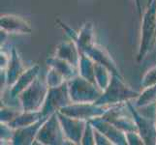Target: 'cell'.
I'll list each match as a JSON object with an SVG mask.
<instances>
[{
    "mask_svg": "<svg viewBox=\"0 0 156 145\" xmlns=\"http://www.w3.org/2000/svg\"><path fill=\"white\" fill-rule=\"evenodd\" d=\"M10 55L11 58H10L9 65L7 69L5 70L7 76V87L13 86L26 70L23 66V60H21L17 48L15 47H12V48H11Z\"/></svg>",
    "mask_w": 156,
    "mask_h": 145,
    "instance_id": "cell-15",
    "label": "cell"
},
{
    "mask_svg": "<svg viewBox=\"0 0 156 145\" xmlns=\"http://www.w3.org/2000/svg\"><path fill=\"white\" fill-rule=\"evenodd\" d=\"M156 43V0L147 6L142 18L141 40L137 53L140 63L147 57Z\"/></svg>",
    "mask_w": 156,
    "mask_h": 145,
    "instance_id": "cell-2",
    "label": "cell"
},
{
    "mask_svg": "<svg viewBox=\"0 0 156 145\" xmlns=\"http://www.w3.org/2000/svg\"><path fill=\"white\" fill-rule=\"evenodd\" d=\"M94 68H95V62L87 55H85L84 53L80 52V59L78 67L79 74L84 78L85 79H87L89 81L96 84Z\"/></svg>",
    "mask_w": 156,
    "mask_h": 145,
    "instance_id": "cell-19",
    "label": "cell"
},
{
    "mask_svg": "<svg viewBox=\"0 0 156 145\" xmlns=\"http://www.w3.org/2000/svg\"><path fill=\"white\" fill-rule=\"evenodd\" d=\"M134 1H135V5L137 7L139 15L142 17V0H134Z\"/></svg>",
    "mask_w": 156,
    "mask_h": 145,
    "instance_id": "cell-31",
    "label": "cell"
},
{
    "mask_svg": "<svg viewBox=\"0 0 156 145\" xmlns=\"http://www.w3.org/2000/svg\"><path fill=\"white\" fill-rule=\"evenodd\" d=\"M67 80L65 79V78H64L58 71H56L55 69H53V68L49 69V72H48L47 77H46V82L48 84V86H49V88L60 86V85H62Z\"/></svg>",
    "mask_w": 156,
    "mask_h": 145,
    "instance_id": "cell-24",
    "label": "cell"
},
{
    "mask_svg": "<svg viewBox=\"0 0 156 145\" xmlns=\"http://www.w3.org/2000/svg\"><path fill=\"white\" fill-rule=\"evenodd\" d=\"M126 138L129 145H144V141L139 132L126 133Z\"/></svg>",
    "mask_w": 156,
    "mask_h": 145,
    "instance_id": "cell-28",
    "label": "cell"
},
{
    "mask_svg": "<svg viewBox=\"0 0 156 145\" xmlns=\"http://www.w3.org/2000/svg\"><path fill=\"white\" fill-rule=\"evenodd\" d=\"M156 85V65L147 70L141 80L142 88H147Z\"/></svg>",
    "mask_w": 156,
    "mask_h": 145,
    "instance_id": "cell-26",
    "label": "cell"
},
{
    "mask_svg": "<svg viewBox=\"0 0 156 145\" xmlns=\"http://www.w3.org/2000/svg\"><path fill=\"white\" fill-rule=\"evenodd\" d=\"M39 145H64L71 144L70 143L62 130L60 121L58 119L57 112L51 114L42 125L38 132L36 139L33 141V144Z\"/></svg>",
    "mask_w": 156,
    "mask_h": 145,
    "instance_id": "cell-5",
    "label": "cell"
},
{
    "mask_svg": "<svg viewBox=\"0 0 156 145\" xmlns=\"http://www.w3.org/2000/svg\"><path fill=\"white\" fill-rule=\"evenodd\" d=\"M23 109L20 107L10 106L1 104V110H0V122L2 123H10L17 117Z\"/></svg>",
    "mask_w": 156,
    "mask_h": 145,
    "instance_id": "cell-23",
    "label": "cell"
},
{
    "mask_svg": "<svg viewBox=\"0 0 156 145\" xmlns=\"http://www.w3.org/2000/svg\"><path fill=\"white\" fill-rule=\"evenodd\" d=\"M139 95L140 92L126 84L123 77L112 74L109 86L103 91V94L96 101V104L109 107L133 101L137 99Z\"/></svg>",
    "mask_w": 156,
    "mask_h": 145,
    "instance_id": "cell-1",
    "label": "cell"
},
{
    "mask_svg": "<svg viewBox=\"0 0 156 145\" xmlns=\"http://www.w3.org/2000/svg\"><path fill=\"white\" fill-rule=\"evenodd\" d=\"M73 102L69 94L68 82H64L60 86L49 88L47 98L41 109L43 117H50L51 114L59 111L62 107L66 106Z\"/></svg>",
    "mask_w": 156,
    "mask_h": 145,
    "instance_id": "cell-7",
    "label": "cell"
},
{
    "mask_svg": "<svg viewBox=\"0 0 156 145\" xmlns=\"http://www.w3.org/2000/svg\"><path fill=\"white\" fill-rule=\"evenodd\" d=\"M0 28L8 34H31V25L24 19L16 15L5 14L0 18Z\"/></svg>",
    "mask_w": 156,
    "mask_h": 145,
    "instance_id": "cell-13",
    "label": "cell"
},
{
    "mask_svg": "<svg viewBox=\"0 0 156 145\" xmlns=\"http://www.w3.org/2000/svg\"><path fill=\"white\" fill-rule=\"evenodd\" d=\"M102 117L125 133L129 132H138L137 125L127 103L109 106Z\"/></svg>",
    "mask_w": 156,
    "mask_h": 145,
    "instance_id": "cell-6",
    "label": "cell"
},
{
    "mask_svg": "<svg viewBox=\"0 0 156 145\" xmlns=\"http://www.w3.org/2000/svg\"><path fill=\"white\" fill-rule=\"evenodd\" d=\"M90 123L95 129L104 133L112 141V145H128L126 133L119 130L114 124H112L111 122L104 119L102 116L90 120Z\"/></svg>",
    "mask_w": 156,
    "mask_h": 145,
    "instance_id": "cell-12",
    "label": "cell"
},
{
    "mask_svg": "<svg viewBox=\"0 0 156 145\" xmlns=\"http://www.w3.org/2000/svg\"><path fill=\"white\" fill-rule=\"evenodd\" d=\"M108 106L97 105L96 103H72L59 110L61 113L80 120L90 121L94 118L105 114Z\"/></svg>",
    "mask_w": 156,
    "mask_h": 145,
    "instance_id": "cell-9",
    "label": "cell"
},
{
    "mask_svg": "<svg viewBox=\"0 0 156 145\" xmlns=\"http://www.w3.org/2000/svg\"><path fill=\"white\" fill-rule=\"evenodd\" d=\"M129 106L134 120L138 128V132L143 137L146 145H156V116H148L142 113L135 106L132 101H128Z\"/></svg>",
    "mask_w": 156,
    "mask_h": 145,
    "instance_id": "cell-8",
    "label": "cell"
},
{
    "mask_svg": "<svg viewBox=\"0 0 156 145\" xmlns=\"http://www.w3.org/2000/svg\"><path fill=\"white\" fill-rule=\"evenodd\" d=\"M49 117H42L39 121L30 126H26L23 128H20L15 130L14 136L12 138L11 144L14 145H32L33 141L36 139L38 132L41 129L42 125Z\"/></svg>",
    "mask_w": 156,
    "mask_h": 145,
    "instance_id": "cell-14",
    "label": "cell"
},
{
    "mask_svg": "<svg viewBox=\"0 0 156 145\" xmlns=\"http://www.w3.org/2000/svg\"><path fill=\"white\" fill-rule=\"evenodd\" d=\"M42 117L43 116H42L41 111H23V110L13 121L8 123V125L10 127H12L13 129H15V130H17V129L34 124L37 121H39Z\"/></svg>",
    "mask_w": 156,
    "mask_h": 145,
    "instance_id": "cell-18",
    "label": "cell"
},
{
    "mask_svg": "<svg viewBox=\"0 0 156 145\" xmlns=\"http://www.w3.org/2000/svg\"><path fill=\"white\" fill-rule=\"evenodd\" d=\"M82 144L83 145H95V136H94V127L87 121L85 130L83 133V136L82 138Z\"/></svg>",
    "mask_w": 156,
    "mask_h": 145,
    "instance_id": "cell-27",
    "label": "cell"
},
{
    "mask_svg": "<svg viewBox=\"0 0 156 145\" xmlns=\"http://www.w3.org/2000/svg\"><path fill=\"white\" fill-rule=\"evenodd\" d=\"M94 136H95V145H112L110 139L104 133H102L95 128H94Z\"/></svg>",
    "mask_w": 156,
    "mask_h": 145,
    "instance_id": "cell-29",
    "label": "cell"
},
{
    "mask_svg": "<svg viewBox=\"0 0 156 145\" xmlns=\"http://www.w3.org/2000/svg\"><path fill=\"white\" fill-rule=\"evenodd\" d=\"M153 1H154V0H147V5L151 4V3H152Z\"/></svg>",
    "mask_w": 156,
    "mask_h": 145,
    "instance_id": "cell-32",
    "label": "cell"
},
{
    "mask_svg": "<svg viewBox=\"0 0 156 145\" xmlns=\"http://www.w3.org/2000/svg\"><path fill=\"white\" fill-rule=\"evenodd\" d=\"M94 74H95V82L97 86L104 91L111 82L112 73L108 69L106 66L102 65L100 63H95L94 68Z\"/></svg>",
    "mask_w": 156,
    "mask_h": 145,
    "instance_id": "cell-22",
    "label": "cell"
},
{
    "mask_svg": "<svg viewBox=\"0 0 156 145\" xmlns=\"http://www.w3.org/2000/svg\"><path fill=\"white\" fill-rule=\"evenodd\" d=\"M55 55L59 58H62L64 60L71 63L72 65L79 67L80 52L76 45V43L72 40H67L61 42L56 47Z\"/></svg>",
    "mask_w": 156,
    "mask_h": 145,
    "instance_id": "cell-16",
    "label": "cell"
},
{
    "mask_svg": "<svg viewBox=\"0 0 156 145\" xmlns=\"http://www.w3.org/2000/svg\"><path fill=\"white\" fill-rule=\"evenodd\" d=\"M48 92H49V86L46 82V79L44 80L38 77L19 97L23 110L41 111Z\"/></svg>",
    "mask_w": 156,
    "mask_h": 145,
    "instance_id": "cell-4",
    "label": "cell"
},
{
    "mask_svg": "<svg viewBox=\"0 0 156 145\" xmlns=\"http://www.w3.org/2000/svg\"><path fill=\"white\" fill-rule=\"evenodd\" d=\"M80 52L84 53L85 55H87L89 58L92 59L95 63H100L102 65L106 66L114 74L122 77L121 73L119 72V69L116 66V63L112 59L110 53L108 52L105 47L96 44L95 42L83 47L80 50Z\"/></svg>",
    "mask_w": 156,
    "mask_h": 145,
    "instance_id": "cell-11",
    "label": "cell"
},
{
    "mask_svg": "<svg viewBox=\"0 0 156 145\" xmlns=\"http://www.w3.org/2000/svg\"><path fill=\"white\" fill-rule=\"evenodd\" d=\"M69 94L73 103H96L103 94L97 84L85 79L82 76H76L68 80Z\"/></svg>",
    "mask_w": 156,
    "mask_h": 145,
    "instance_id": "cell-3",
    "label": "cell"
},
{
    "mask_svg": "<svg viewBox=\"0 0 156 145\" xmlns=\"http://www.w3.org/2000/svg\"><path fill=\"white\" fill-rule=\"evenodd\" d=\"M156 104V85L151 87L144 88L143 92L140 93L139 97L135 99V105L138 109H146Z\"/></svg>",
    "mask_w": 156,
    "mask_h": 145,
    "instance_id": "cell-21",
    "label": "cell"
},
{
    "mask_svg": "<svg viewBox=\"0 0 156 145\" xmlns=\"http://www.w3.org/2000/svg\"><path fill=\"white\" fill-rule=\"evenodd\" d=\"M57 116L67 140L73 145L82 144V138L87 121L70 117L61 113L60 111H57Z\"/></svg>",
    "mask_w": 156,
    "mask_h": 145,
    "instance_id": "cell-10",
    "label": "cell"
},
{
    "mask_svg": "<svg viewBox=\"0 0 156 145\" xmlns=\"http://www.w3.org/2000/svg\"><path fill=\"white\" fill-rule=\"evenodd\" d=\"M10 58H11V55L9 53L1 48V52H0V70L7 69L9 62H10Z\"/></svg>",
    "mask_w": 156,
    "mask_h": 145,
    "instance_id": "cell-30",
    "label": "cell"
},
{
    "mask_svg": "<svg viewBox=\"0 0 156 145\" xmlns=\"http://www.w3.org/2000/svg\"><path fill=\"white\" fill-rule=\"evenodd\" d=\"M14 133H15V129L10 127L7 123L0 122V140H1V144L4 143L11 144Z\"/></svg>",
    "mask_w": 156,
    "mask_h": 145,
    "instance_id": "cell-25",
    "label": "cell"
},
{
    "mask_svg": "<svg viewBox=\"0 0 156 145\" xmlns=\"http://www.w3.org/2000/svg\"><path fill=\"white\" fill-rule=\"evenodd\" d=\"M155 116H156V111H155Z\"/></svg>",
    "mask_w": 156,
    "mask_h": 145,
    "instance_id": "cell-33",
    "label": "cell"
},
{
    "mask_svg": "<svg viewBox=\"0 0 156 145\" xmlns=\"http://www.w3.org/2000/svg\"><path fill=\"white\" fill-rule=\"evenodd\" d=\"M94 42V26L90 21H87L78 33V38L75 41L76 45L80 50L83 47Z\"/></svg>",
    "mask_w": 156,
    "mask_h": 145,
    "instance_id": "cell-20",
    "label": "cell"
},
{
    "mask_svg": "<svg viewBox=\"0 0 156 145\" xmlns=\"http://www.w3.org/2000/svg\"><path fill=\"white\" fill-rule=\"evenodd\" d=\"M46 63L48 64V66L50 68L55 69L56 71L60 73L62 76L65 78L67 81L79 74L78 67L72 65L71 63H69L68 61L64 60L62 58L57 57L56 55L49 57L46 60Z\"/></svg>",
    "mask_w": 156,
    "mask_h": 145,
    "instance_id": "cell-17",
    "label": "cell"
}]
</instances>
